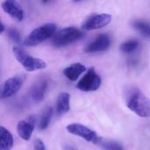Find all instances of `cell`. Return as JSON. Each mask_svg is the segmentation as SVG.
<instances>
[{"instance_id": "15", "label": "cell", "mask_w": 150, "mask_h": 150, "mask_svg": "<svg viewBox=\"0 0 150 150\" xmlns=\"http://www.w3.org/2000/svg\"><path fill=\"white\" fill-rule=\"evenodd\" d=\"M14 141L11 132L4 127H0V150H11Z\"/></svg>"}, {"instance_id": "1", "label": "cell", "mask_w": 150, "mask_h": 150, "mask_svg": "<svg viewBox=\"0 0 150 150\" xmlns=\"http://www.w3.org/2000/svg\"><path fill=\"white\" fill-rule=\"evenodd\" d=\"M127 106L142 118H150V100L136 86H127L124 91Z\"/></svg>"}, {"instance_id": "12", "label": "cell", "mask_w": 150, "mask_h": 150, "mask_svg": "<svg viewBox=\"0 0 150 150\" xmlns=\"http://www.w3.org/2000/svg\"><path fill=\"white\" fill-rule=\"evenodd\" d=\"M35 127V117L31 116L27 120H20L17 126V132L20 138L25 141H29L32 137Z\"/></svg>"}, {"instance_id": "16", "label": "cell", "mask_w": 150, "mask_h": 150, "mask_svg": "<svg viewBox=\"0 0 150 150\" xmlns=\"http://www.w3.org/2000/svg\"><path fill=\"white\" fill-rule=\"evenodd\" d=\"M133 27L142 36L150 38V23L143 19H135L132 22Z\"/></svg>"}, {"instance_id": "21", "label": "cell", "mask_w": 150, "mask_h": 150, "mask_svg": "<svg viewBox=\"0 0 150 150\" xmlns=\"http://www.w3.org/2000/svg\"><path fill=\"white\" fill-rule=\"evenodd\" d=\"M33 150H46V145L40 139H36L33 142Z\"/></svg>"}, {"instance_id": "11", "label": "cell", "mask_w": 150, "mask_h": 150, "mask_svg": "<svg viewBox=\"0 0 150 150\" xmlns=\"http://www.w3.org/2000/svg\"><path fill=\"white\" fill-rule=\"evenodd\" d=\"M2 8L4 12L9 14L11 18L16 19L17 21L20 22L24 19L25 17L24 11L17 1H13V0L4 1L2 3Z\"/></svg>"}, {"instance_id": "6", "label": "cell", "mask_w": 150, "mask_h": 150, "mask_svg": "<svg viewBox=\"0 0 150 150\" xmlns=\"http://www.w3.org/2000/svg\"><path fill=\"white\" fill-rule=\"evenodd\" d=\"M66 129L69 134L78 136V137L85 140L86 142H91L93 144L99 145L103 140L100 136L98 135V134L94 130H92L82 124H79V123L69 124L67 126Z\"/></svg>"}, {"instance_id": "20", "label": "cell", "mask_w": 150, "mask_h": 150, "mask_svg": "<svg viewBox=\"0 0 150 150\" xmlns=\"http://www.w3.org/2000/svg\"><path fill=\"white\" fill-rule=\"evenodd\" d=\"M7 36L13 43H19L21 40V35L16 28H9L7 30Z\"/></svg>"}, {"instance_id": "3", "label": "cell", "mask_w": 150, "mask_h": 150, "mask_svg": "<svg viewBox=\"0 0 150 150\" xmlns=\"http://www.w3.org/2000/svg\"><path fill=\"white\" fill-rule=\"evenodd\" d=\"M83 33L75 26L65 27L58 31L52 38V44L55 47H66L81 38H83Z\"/></svg>"}, {"instance_id": "8", "label": "cell", "mask_w": 150, "mask_h": 150, "mask_svg": "<svg viewBox=\"0 0 150 150\" xmlns=\"http://www.w3.org/2000/svg\"><path fill=\"white\" fill-rule=\"evenodd\" d=\"M112 21V16L108 13H95L87 17L82 23V28L86 31L101 29L108 25Z\"/></svg>"}, {"instance_id": "9", "label": "cell", "mask_w": 150, "mask_h": 150, "mask_svg": "<svg viewBox=\"0 0 150 150\" xmlns=\"http://www.w3.org/2000/svg\"><path fill=\"white\" fill-rule=\"evenodd\" d=\"M111 38L106 33L98 35L91 42H90L84 48L85 53H98L105 51L111 46Z\"/></svg>"}, {"instance_id": "17", "label": "cell", "mask_w": 150, "mask_h": 150, "mask_svg": "<svg viewBox=\"0 0 150 150\" xmlns=\"http://www.w3.org/2000/svg\"><path fill=\"white\" fill-rule=\"evenodd\" d=\"M53 116V108L51 106H47L40 118V121H39V129L40 130H45L46 128H47L50 120L52 119Z\"/></svg>"}, {"instance_id": "5", "label": "cell", "mask_w": 150, "mask_h": 150, "mask_svg": "<svg viewBox=\"0 0 150 150\" xmlns=\"http://www.w3.org/2000/svg\"><path fill=\"white\" fill-rule=\"evenodd\" d=\"M102 83V79L100 76L96 72L93 67L90 68L84 76L79 80L76 84V88L82 91L90 92L95 91L99 89Z\"/></svg>"}, {"instance_id": "2", "label": "cell", "mask_w": 150, "mask_h": 150, "mask_svg": "<svg viewBox=\"0 0 150 150\" xmlns=\"http://www.w3.org/2000/svg\"><path fill=\"white\" fill-rule=\"evenodd\" d=\"M56 25L54 23H47L33 29L25 40V44L29 47L37 46L49 38H53L55 34Z\"/></svg>"}, {"instance_id": "13", "label": "cell", "mask_w": 150, "mask_h": 150, "mask_svg": "<svg viewBox=\"0 0 150 150\" xmlns=\"http://www.w3.org/2000/svg\"><path fill=\"white\" fill-rule=\"evenodd\" d=\"M86 71V68L80 62H76L63 69V75L71 82L76 81L79 76Z\"/></svg>"}, {"instance_id": "4", "label": "cell", "mask_w": 150, "mask_h": 150, "mask_svg": "<svg viewBox=\"0 0 150 150\" xmlns=\"http://www.w3.org/2000/svg\"><path fill=\"white\" fill-rule=\"evenodd\" d=\"M12 52L17 59V61L23 66V68L28 72H33L39 69H44L47 68V63L45 61L33 57L25 52L22 48L18 47H14Z\"/></svg>"}, {"instance_id": "7", "label": "cell", "mask_w": 150, "mask_h": 150, "mask_svg": "<svg viewBox=\"0 0 150 150\" xmlns=\"http://www.w3.org/2000/svg\"><path fill=\"white\" fill-rule=\"evenodd\" d=\"M25 74H18L7 79L2 85L1 98L5 99L15 95L22 88L25 81Z\"/></svg>"}, {"instance_id": "18", "label": "cell", "mask_w": 150, "mask_h": 150, "mask_svg": "<svg viewBox=\"0 0 150 150\" xmlns=\"http://www.w3.org/2000/svg\"><path fill=\"white\" fill-rule=\"evenodd\" d=\"M139 47H140V42L137 40L133 39V40H128L127 41H124L120 45V49L124 54H132L135 52Z\"/></svg>"}, {"instance_id": "10", "label": "cell", "mask_w": 150, "mask_h": 150, "mask_svg": "<svg viewBox=\"0 0 150 150\" xmlns=\"http://www.w3.org/2000/svg\"><path fill=\"white\" fill-rule=\"evenodd\" d=\"M47 88H48L47 79L41 78L38 80L36 83H34L30 90V97L32 100L35 103L41 102L47 94Z\"/></svg>"}, {"instance_id": "14", "label": "cell", "mask_w": 150, "mask_h": 150, "mask_svg": "<svg viewBox=\"0 0 150 150\" xmlns=\"http://www.w3.org/2000/svg\"><path fill=\"white\" fill-rule=\"evenodd\" d=\"M70 110V95L68 92L59 94L56 101V112L58 115L64 114Z\"/></svg>"}, {"instance_id": "22", "label": "cell", "mask_w": 150, "mask_h": 150, "mask_svg": "<svg viewBox=\"0 0 150 150\" xmlns=\"http://www.w3.org/2000/svg\"><path fill=\"white\" fill-rule=\"evenodd\" d=\"M5 30V26L3 22H0V33H3Z\"/></svg>"}, {"instance_id": "19", "label": "cell", "mask_w": 150, "mask_h": 150, "mask_svg": "<svg viewBox=\"0 0 150 150\" xmlns=\"http://www.w3.org/2000/svg\"><path fill=\"white\" fill-rule=\"evenodd\" d=\"M99 146H101L105 150H124L122 145L116 141L102 140Z\"/></svg>"}]
</instances>
